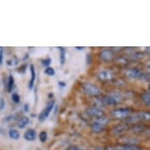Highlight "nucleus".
Masks as SVG:
<instances>
[{"label": "nucleus", "instance_id": "1a4fd4ad", "mask_svg": "<svg viewBox=\"0 0 150 150\" xmlns=\"http://www.w3.org/2000/svg\"><path fill=\"white\" fill-rule=\"evenodd\" d=\"M24 138H25V140L28 141V142H32V141H34L36 138V132L35 130H27L26 132L24 134Z\"/></svg>", "mask_w": 150, "mask_h": 150}, {"label": "nucleus", "instance_id": "6e6552de", "mask_svg": "<svg viewBox=\"0 0 150 150\" xmlns=\"http://www.w3.org/2000/svg\"><path fill=\"white\" fill-rule=\"evenodd\" d=\"M30 71H31V79H30L29 83H28V88L32 90L34 86L35 81V77H36V74H35V69L34 64H31L30 65Z\"/></svg>", "mask_w": 150, "mask_h": 150}, {"label": "nucleus", "instance_id": "0eeeda50", "mask_svg": "<svg viewBox=\"0 0 150 150\" xmlns=\"http://www.w3.org/2000/svg\"><path fill=\"white\" fill-rule=\"evenodd\" d=\"M86 113L89 116H93V117H97V118H101L105 115L103 111L97 108H89L86 110Z\"/></svg>", "mask_w": 150, "mask_h": 150}, {"label": "nucleus", "instance_id": "4be33fe9", "mask_svg": "<svg viewBox=\"0 0 150 150\" xmlns=\"http://www.w3.org/2000/svg\"><path fill=\"white\" fill-rule=\"evenodd\" d=\"M52 60L50 58H47V59H45L43 61H42V64L43 66H47V67H49V65L51 63Z\"/></svg>", "mask_w": 150, "mask_h": 150}, {"label": "nucleus", "instance_id": "a211bd4d", "mask_svg": "<svg viewBox=\"0 0 150 150\" xmlns=\"http://www.w3.org/2000/svg\"><path fill=\"white\" fill-rule=\"evenodd\" d=\"M13 83H14V79L12 76H9V79H8V85H7V90L9 92L12 91L13 86Z\"/></svg>", "mask_w": 150, "mask_h": 150}, {"label": "nucleus", "instance_id": "423d86ee", "mask_svg": "<svg viewBox=\"0 0 150 150\" xmlns=\"http://www.w3.org/2000/svg\"><path fill=\"white\" fill-rule=\"evenodd\" d=\"M131 111L132 110L130 108H116L112 111V115L116 118H123V117H127L131 112Z\"/></svg>", "mask_w": 150, "mask_h": 150}, {"label": "nucleus", "instance_id": "dca6fc26", "mask_svg": "<svg viewBox=\"0 0 150 150\" xmlns=\"http://www.w3.org/2000/svg\"><path fill=\"white\" fill-rule=\"evenodd\" d=\"M142 99L146 105L147 106L150 105V94L149 92H145V93H143Z\"/></svg>", "mask_w": 150, "mask_h": 150}, {"label": "nucleus", "instance_id": "9b49d317", "mask_svg": "<svg viewBox=\"0 0 150 150\" xmlns=\"http://www.w3.org/2000/svg\"><path fill=\"white\" fill-rule=\"evenodd\" d=\"M101 57L104 61H109L112 57V53L109 50H103L101 54Z\"/></svg>", "mask_w": 150, "mask_h": 150}, {"label": "nucleus", "instance_id": "412c9836", "mask_svg": "<svg viewBox=\"0 0 150 150\" xmlns=\"http://www.w3.org/2000/svg\"><path fill=\"white\" fill-rule=\"evenodd\" d=\"M12 100L15 103H19L20 102V96L17 93H13L12 94Z\"/></svg>", "mask_w": 150, "mask_h": 150}, {"label": "nucleus", "instance_id": "2eb2a0df", "mask_svg": "<svg viewBox=\"0 0 150 150\" xmlns=\"http://www.w3.org/2000/svg\"><path fill=\"white\" fill-rule=\"evenodd\" d=\"M60 51V62H61V64H64L65 63V50L64 48H62V47H58Z\"/></svg>", "mask_w": 150, "mask_h": 150}, {"label": "nucleus", "instance_id": "20e7f679", "mask_svg": "<svg viewBox=\"0 0 150 150\" xmlns=\"http://www.w3.org/2000/svg\"><path fill=\"white\" fill-rule=\"evenodd\" d=\"M83 88L84 91L91 96H97L101 93L98 87L92 83H84L83 85Z\"/></svg>", "mask_w": 150, "mask_h": 150}, {"label": "nucleus", "instance_id": "c85d7f7f", "mask_svg": "<svg viewBox=\"0 0 150 150\" xmlns=\"http://www.w3.org/2000/svg\"><path fill=\"white\" fill-rule=\"evenodd\" d=\"M98 150H103V149H98Z\"/></svg>", "mask_w": 150, "mask_h": 150}, {"label": "nucleus", "instance_id": "a878e982", "mask_svg": "<svg viewBox=\"0 0 150 150\" xmlns=\"http://www.w3.org/2000/svg\"><path fill=\"white\" fill-rule=\"evenodd\" d=\"M25 111L26 112H28L29 111V106H28V104H25Z\"/></svg>", "mask_w": 150, "mask_h": 150}, {"label": "nucleus", "instance_id": "5701e85b", "mask_svg": "<svg viewBox=\"0 0 150 150\" xmlns=\"http://www.w3.org/2000/svg\"><path fill=\"white\" fill-rule=\"evenodd\" d=\"M3 48L0 47V64H3Z\"/></svg>", "mask_w": 150, "mask_h": 150}, {"label": "nucleus", "instance_id": "aec40b11", "mask_svg": "<svg viewBox=\"0 0 150 150\" xmlns=\"http://www.w3.org/2000/svg\"><path fill=\"white\" fill-rule=\"evenodd\" d=\"M40 139L42 142H45L47 139V133L46 131H42L40 134Z\"/></svg>", "mask_w": 150, "mask_h": 150}, {"label": "nucleus", "instance_id": "bb28decb", "mask_svg": "<svg viewBox=\"0 0 150 150\" xmlns=\"http://www.w3.org/2000/svg\"><path fill=\"white\" fill-rule=\"evenodd\" d=\"M58 83H59V85H61V86H62V87H64V86H65V83H62V82H59Z\"/></svg>", "mask_w": 150, "mask_h": 150}, {"label": "nucleus", "instance_id": "6ab92c4d", "mask_svg": "<svg viewBox=\"0 0 150 150\" xmlns=\"http://www.w3.org/2000/svg\"><path fill=\"white\" fill-rule=\"evenodd\" d=\"M45 73L48 75V76H54V74H55V71H54V69L51 67H47V69H45Z\"/></svg>", "mask_w": 150, "mask_h": 150}, {"label": "nucleus", "instance_id": "f257e3e1", "mask_svg": "<svg viewBox=\"0 0 150 150\" xmlns=\"http://www.w3.org/2000/svg\"><path fill=\"white\" fill-rule=\"evenodd\" d=\"M127 76L130 79H138L144 81L149 80V76L146 74L143 73L138 69H129L127 71Z\"/></svg>", "mask_w": 150, "mask_h": 150}, {"label": "nucleus", "instance_id": "9d476101", "mask_svg": "<svg viewBox=\"0 0 150 150\" xmlns=\"http://www.w3.org/2000/svg\"><path fill=\"white\" fill-rule=\"evenodd\" d=\"M98 79L100 80H109L112 79V74L108 71H101L98 73Z\"/></svg>", "mask_w": 150, "mask_h": 150}, {"label": "nucleus", "instance_id": "cd10ccee", "mask_svg": "<svg viewBox=\"0 0 150 150\" xmlns=\"http://www.w3.org/2000/svg\"><path fill=\"white\" fill-rule=\"evenodd\" d=\"M76 49H78V50H83L84 47H76Z\"/></svg>", "mask_w": 150, "mask_h": 150}, {"label": "nucleus", "instance_id": "f8f14e48", "mask_svg": "<svg viewBox=\"0 0 150 150\" xmlns=\"http://www.w3.org/2000/svg\"><path fill=\"white\" fill-rule=\"evenodd\" d=\"M149 112H140L136 114L135 116L133 119L136 118V120H149Z\"/></svg>", "mask_w": 150, "mask_h": 150}, {"label": "nucleus", "instance_id": "f03ea898", "mask_svg": "<svg viewBox=\"0 0 150 150\" xmlns=\"http://www.w3.org/2000/svg\"><path fill=\"white\" fill-rule=\"evenodd\" d=\"M121 101V96L119 94H109L106 95L101 99V102L105 105H114Z\"/></svg>", "mask_w": 150, "mask_h": 150}, {"label": "nucleus", "instance_id": "b1692460", "mask_svg": "<svg viewBox=\"0 0 150 150\" xmlns=\"http://www.w3.org/2000/svg\"><path fill=\"white\" fill-rule=\"evenodd\" d=\"M5 106V101L3 99H1V101H0V109H3Z\"/></svg>", "mask_w": 150, "mask_h": 150}, {"label": "nucleus", "instance_id": "4468645a", "mask_svg": "<svg viewBox=\"0 0 150 150\" xmlns=\"http://www.w3.org/2000/svg\"><path fill=\"white\" fill-rule=\"evenodd\" d=\"M9 136L10 137V138H12L13 140H17L20 138V133L18 130L12 129L9 131Z\"/></svg>", "mask_w": 150, "mask_h": 150}, {"label": "nucleus", "instance_id": "39448f33", "mask_svg": "<svg viewBox=\"0 0 150 150\" xmlns=\"http://www.w3.org/2000/svg\"><path fill=\"white\" fill-rule=\"evenodd\" d=\"M108 122V120L107 119H105L103 117L100 118V120H98V121H95L93 122L92 124H91V129L93 130V132L95 133H100L102 130H104L105 128V123Z\"/></svg>", "mask_w": 150, "mask_h": 150}, {"label": "nucleus", "instance_id": "ddd939ff", "mask_svg": "<svg viewBox=\"0 0 150 150\" xmlns=\"http://www.w3.org/2000/svg\"><path fill=\"white\" fill-rule=\"evenodd\" d=\"M28 123H29V118L27 116H23L18 123V127L23 129L28 124Z\"/></svg>", "mask_w": 150, "mask_h": 150}, {"label": "nucleus", "instance_id": "393cba45", "mask_svg": "<svg viewBox=\"0 0 150 150\" xmlns=\"http://www.w3.org/2000/svg\"><path fill=\"white\" fill-rule=\"evenodd\" d=\"M68 150H85V149H80V148L76 147V146H72V147L69 148Z\"/></svg>", "mask_w": 150, "mask_h": 150}, {"label": "nucleus", "instance_id": "f3484780", "mask_svg": "<svg viewBox=\"0 0 150 150\" xmlns=\"http://www.w3.org/2000/svg\"><path fill=\"white\" fill-rule=\"evenodd\" d=\"M135 148L130 145H118L112 150H134Z\"/></svg>", "mask_w": 150, "mask_h": 150}, {"label": "nucleus", "instance_id": "7ed1b4c3", "mask_svg": "<svg viewBox=\"0 0 150 150\" xmlns=\"http://www.w3.org/2000/svg\"><path fill=\"white\" fill-rule=\"evenodd\" d=\"M54 103H55L54 100H51L47 103V106L45 107L44 109L41 112V113L39 116V120L40 122H44L45 120H47V119L48 118V116H50V114L54 108Z\"/></svg>", "mask_w": 150, "mask_h": 150}]
</instances>
